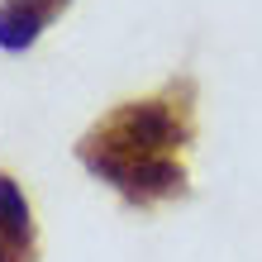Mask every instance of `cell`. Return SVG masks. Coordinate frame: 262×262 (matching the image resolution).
<instances>
[{
    "label": "cell",
    "mask_w": 262,
    "mask_h": 262,
    "mask_svg": "<svg viewBox=\"0 0 262 262\" xmlns=\"http://www.w3.org/2000/svg\"><path fill=\"white\" fill-rule=\"evenodd\" d=\"M38 238H34V210L19 191V181L0 172V262H34Z\"/></svg>",
    "instance_id": "7a4b0ae2"
},
{
    "label": "cell",
    "mask_w": 262,
    "mask_h": 262,
    "mask_svg": "<svg viewBox=\"0 0 262 262\" xmlns=\"http://www.w3.org/2000/svg\"><path fill=\"white\" fill-rule=\"evenodd\" d=\"M195 138V81L172 76L158 96L124 100L76 143V162L96 181L115 186L119 200L134 210H152L162 200H181L186 186V167L181 152Z\"/></svg>",
    "instance_id": "6da1fadb"
},
{
    "label": "cell",
    "mask_w": 262,
    "mask_h": 262,
    "mask_svg": "<svg viewBox=\"0 0 262 262\" xmlns=\"http://www.w3.org/2000/svg\"><path fill=\"white\" fill-rule=\"evenodd\" d=\"M67 5H72V0H0V48H5V53L34 48L38 34Z\"/></svg>",
    "instance_id": "3957f363"
}]
</instances>
